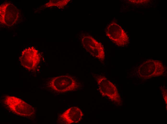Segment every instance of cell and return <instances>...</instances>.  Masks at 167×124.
Here are the masks:
<instances>
[{
    "mask_svg": "<svg viewBox=\"0 0 167 124\" xmlns=\"http://www.w3.org/2000/svg\"><path fill=\"white\" fill-rule=\"evenodd\" d=\"M5 103L11 110L18 116L30 117L35 113L34 108L23 100L18 98L7 96Z\"/></svg>",
    "mask_w": 167,
    "mask_h": 124,
    "instance_id": "obj_1",
    "label": "cell"
},
{
    "mask_svg": "<svg viewBox=\"0 0 167 124\" xmlns=\"http://www.w3.org/2000/svg\"><path fill=\"white\" fill-rule=\"evenodd\" d=\"M81 41L83 47L93 57L102 62L104 61L105 52L104 46L101 42L89 35L83 36Z\"/></svg>",
    "mask_w": 167,
    "mask_h": 124,
    "instance_id": "obj_2",
    "label": "cell"
},
{
    "mask_svg": "<svg viewBox=\"0 0 167 124\" xmlns=\"http://www.w3.org/2000/svg\"><path fill=\"white\" fill-rule=\"evenodd\" d=\"M50 83L52 88L61 92L73 90L78 87L76 80L72 76L68 75L54 77L51 80Z\"/></svg>",
    "mask_w": 167,
    "mask_h": 124,
    "instance_id": "obj_3",
    "label": "cell"
},
{
    "mask_svg": "<svg viewBox=\"0 0 167 124\" xmlns=\"http://www.w3.org/2000/svg\"><path fill=\"white\" fill-rule=\"evenodd\" d=\"M106 34L109 39L116 45L124 46L127 43L128 38L125 32L119 25L111 23L107 26Z\"/></svg>",
    "mask_w": 167,
    "mask_h": 124,
    "instance_id": "obj_4",
    "label": "cell"
},
{
    "mask_svg": "<svg viewBox=\"0 0 167 124\" xmlns=\"http://www.w3.org/2000/svg\"><path fill=\"white\" fill-rule=\"evenodd\" d=\"M165 67L162 62L160 60L150 59L144 61L138 68L140 74L145 75L147 78L161 74L164 71Z\"/></svg>",
    "mask_w": 167,
    "mask_h": 124,
    "instance_id": "obj_5",
    "label": "cell"
},
{
    "mask_svg": "<svg viewBox=\"0 0 167 124\" xmlns=\"http://www.w3.org/2000/svg\"><path fill=\"white\" fill-rule=\"evenodd\" d=\"M21 64L30 71L35 70L39 63L40 56L37 50L33 47L26 48L20 58Z\"/></svg>",
    "mask_w": 167,
    "mask_h": 124,
    "instance_id": "obj_6",
    "label": "cell"
},
{
    "mask_svg": "<svg viewBox=\"0 0 167 124\" xmlns=\"http://www.w3.org/2000/svg\"><path fill=\"white\" fill-rule=\"evenodd\" d=\"M18 12L13 5L8 2L4 3L0 5V22L1 23L11 26L17 21Z\"/></svg>",
    "mask_w": 167,
    "mask_h": 124,
    "instance_id": "obj_7",
    "label": "cell"
},
{
    "mask_svg": "<svg viewBox=\"0 0 167 124\" xmlns=\"http://www.w3.org/2000/svg\"><path fill=\"white\" fill-rule=\"evenodd\" d=\"M96 80L101 94L112 100H115L118 97L117 90L115 86L104 76H99Z\"/></svg>",
    "mask_w": 167,
    "mask_h": 124,
    "instance_id": "obj_8",
    "label": "cell"
},
{
    "mask_svg": "<svg viewBox=\"0 0 167 124\" xmlns=\"http://www.w3.org/2000/svg\"><path fill=\"white\" fill-rule=\"evenodd\" d=\"M83 115L82 111L79 108L73 107L65 111L60 117L66 124L78 123L80 121Z\"/></svg>",
    "mask_w": 167,
    "mask_h": 124,
    "instance_id": "obj_9",
    "label": "cell"
}]
</instances>
